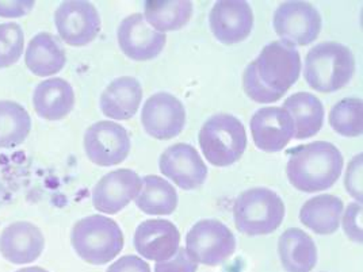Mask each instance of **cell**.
Returning a JSON list of instances; mask_svg holds the SVG:
<instances>
[{
	"label": "cell",
	"mask_w": 363,
	"mask_h": 272,
	"mask_svg": "<svg viewBox=\"0 0 363 272\" xmlns=\"http://www.w3.org/2000/svg\"><path fill=\"white\" fill-rule=\"evenodd\" d=\"M160 172L183 190H196L208 178V166L197 149L189 144L167 148L159 160Z\"/></svg>",
	"instance_id": "14"
},
{
	"label": "cell",
	"mask_w": 363,
	"mask_h": 272,
	"mask_svg": "<svg viewBox=\"0 0 363 272\" xmlns=\"http://www.w3.org/2000/svg\"><path fill=\"white\" fill-rule=\"evenodd\" d=\"M75 106L72 86L60 77L41 81L33 92V107L35 114L46 121H60Z\"/></svg>",
	"instance_id": "19"
},
{
	"label": "cell",
	"mask_w": 363,
	"mask_h": 272,
	"mask_svg": "<svg viewBox=\"0 0 363 272\" xmlns=\"http://www.w3.org/2000/svg\"><path fill=\"white\" fill-rule=\"evenodd\" d=\"M141 99L140 81L130 76H122L113 80L102 92L99 106L107 118L126 121L136 115Z\"/></svg>",
	"instance_id": "20"
},
{
	"label": "cell",
	"mask_w": 363,
	"mask_h": 272,
	"mask_svg": "<svg viewBox=\"0 0 363 272\" xmlns=\"http://www.w3.org/2000/svg\"><path fill=\"white\" fill-rule=\"evenodd\" d=\"M130 137L120 123L99 121L84 135V152L91 163L99 166L121 164L130 153Z\"/></svg>",
	"instance_id": "10"
},
{
	"label": "cell",
	"mask_w": 363,
	"mask_h": 272,
	"mask_svg": "<svg viewBox=\"0 0 363 272\" xmlns=\"http://www.w3.org/2000/svg\"><path fill=\"white\" fill-rule=\"evenodd\" d=\"M186 251L197 264L218 266L236 251L232 230L217 220H202L186 236Z\"/></svg>",
	"instance_id": "7"
},
{
	"label": "cell",
	"mask_w": 363,
	"mask_h": 272,
	"mask_svg": "<svg viewBox=\"0 0 363 272\" xmlns=\"http://www.w3.org/2000/svg\"><path fill=\"white\" fill-rule=\"evenodd\" d=\"M209 25L213 35L224 45L247 40L254 29V13L244 0H223L213 6Z\"/></svg>",
	"instance_id": "12"
},
{
	"label": "cell",
	"mask_w": 363,
	"mask_h": 272,
	"mask_svg": "<svg viewBox=\"0 0 363 272\" xmlns=\"http://www.w3.org/2000/svg\"><path fill=\"white\" fill-rule=\"evenodd\" d=\"M71 244L84 261L104 266L120 255L123 233L116 221L95 214L76 222L71 233Z\"/></svg>",
	"instance_id": "4"
},
{
	"label": "cell",
	"mask_w": 363,
	"mask_h": 272,
	"mask_svg": "<svg viewBox=\"0 0 363 272\" xmlns=\"http://www.w3.org/2000/svg\"><path fill=\"white\" fill-rule=\"evenodd\" d=\"M106 272H151V267L143 259L135 255H128L114 261Z\"/></svg>",
	"instance_id": "33"
},
{
	"label": "cell",
	"mask_w": 363,
	"mask_h": 272,
	"mask_svg": "<svg viewBox=\"0 0 363 272\" xmlns=\"http://www.w3.org/2000/svg\"><path fill=\"white\" fill-rule=\"evenodd\" d=\"M34 7V1H0V16L19 18L29 14Z\"/></svg>",
	"instance_id": "34"
},
{
	"label": "cell",
	"mask_w": 363,
	"mask_h": 272,
	"mask_svg": "<svg viewBox=\"0 0 363 272\" xmlns=\"http://www.w3.org/2000/svg\"><path fill=\"white\" fill-rule=\"evenodd\" d=\"M301 74L298 49L285 41L264 46L242 74V89L257 103H272L288 92Z\"/></svg>",
	"instance_id": "1"
},
{
	"label": "cell",
	"mask_w": 363,
	"mask_h": 272,
	"mask_svg": "<svg viewBox=\"0 0 363 272\" xmlns=\"http://www.w3.org/2000/svg\"><path fill=\"white\" fill-rule=\"evenodd\" d=\"M194 6L189 0L178 1H147L144 4V19L153 30L159 33L181 30L191 16Z\"/></svg>",
	"instance_id": "26"
},
{
	"label": "cell",
	"mask_w": 363,
	"mask_h": 272,
	"mask_svg": "<svg viewBox=\"0 0 363 272\" xmlns=\"http://www.w3.org/2000/svg\"><path fill=\"white\" fill-rule=\"evenodd\" d=\"M285 214L282 198L266 187L250 188L233 203L235 225L247 236H264L275 232L282 225Z\"/></svg>",
	"instance_id": "5"
},
{
	"label": "cell",
	"mask_w": 363,
	"mask_h": 272,
	"mask_svg": "<svg viewBox=\"0 0 363 272\" xmlns=\"http://www.w3.org/2000/svg\"><path fill=\"white\" fill-rule=\"evenodd\" d=\"M289 153V181L303 193L328 190L342 175L343 154L331 142L316 141L297 147Z\"/></svg>",
	"instance_id": "2"
},
{
	"label": "cell",
	"mask_w": 363,
	"mask_h": 272,
	"mask_svg": "<svg viewBox=\"0 0 363 272\" xmlns=\"http://www.w3.org/2000/svg\"><path fill=\"white\" fill-rule=\"evenodd\" d=\"M141 190V179L137 172L121 168L108 172L92 190V205L98 212L117 214L136 199Z\"/></svg>",
	"instance_id": "16"
},
{
	"label": "cell",
	"mask_w": 363,
	"mask_h": 272,
	"mask_svg": "<svg viewBox=\"0 0 363 272\" xmlns=\"http://www.w3.org/2000/svg\"><path fill=\"white\" fill-rule=\"evenodd\" d=\"M25 62L33 75L49 77L62 71L67 64V55L56 35L38 33L28 45Z\"/></svg>",
	"instance_id": "22"
},
{
	"label": "cell",
	"mask_w": 363,
	"mask_h": 272,
	"mask_svg": "<svg viewBox=\"0 0 363 272\" xmlns=\"http://www.w3.org/2000/svg\"><path fill=\"white\" fill-rule=\"evenodd\" d=\"M250 126L257 149L267 153L285 149L296 135L294 121L282 107H263L257 110Z\"/></svg>",
	"instance_id": "13"
},
{
	"label": "cell",
	"mask_w": 363,
	"mask_h": 272,
	"mask_svg": "<svg viewBox=\"0 0 363 272\" xmlns=\"http://www.w3.org/2000/svg\"><path fill=\"white\" fill-rule=\"evenodd\" d=\"M198 142L211 164L229 166L242 159L247 148V132L239 118L216 114L203 123Z\"/></svg>",
	"instance_id": "6"
},
{
	"label": "cell",
	"mask_w": 363,
	"mask_h": 272,
	"mask_svg": "<svg viewBox=\"0 0 363 272\" xmlns=\"http://www.w3.org/2000/svg\"><path fill=\"white\" fill-rule=\"evenodd\" d=\"M25 34L18 23L0 25V69L16 64L22 57Z\"/></svg>",
	"instance_id": "29"
},
{
	"label": "cell",
	"mask_w": 363,
	"mask_h": 272,
	"mask_svg": "<svg viewBox=\"0 0 363 272\" xmlns=\"http://www.w3.org/2000/svg\"><path fill=\"white\" fill-rule=\"evenodd\" d=\"M291 115L297 140L316 136L324 123V106L318 96L311 92H297L289 96L284 106Z\"/></svg>",
	"instance_id": "24"
},
{
	"label": "cell",
	"mask_w": 363,
	"mask_h": 272,
	"mask_svg": "<svg viewBox=\"0 0 363 272\" xmlns=\"http://www.w3.org/2000/svg\"><path fill=\"white\" fill-rule=\"evenodd\" d=\"M136 206L148 215H169L178 208V193L166 179L148 175L141 181Z\"/></svg>",
	"instance_id": "25"
},
{
	"label": "cell",
	"mask_w": 363,
	"mask_h": 272,
	"mask_svg": "<svg viewBox=\"0 0 363 272\" xmlns=\"http://www.w3.org/2000/svg\"><path fill=\"white\" fill-rule=\"evenodd\" d=\"M137 252L152 261H166L179 249L181 233L167 220H147L137 227L133 237Z\"/></svg>",
	"instance_id": "17"
},
{
	"label": "cell",
	"mask_w": 363,
	"mask_h": 272,
	"mask_svg": "<svg viewBox=\"0 0 363 272\" xmlns=\"http://www.w3.org/2000/svg\"><path fill=\"white\" fill-rule=\"evenodd\" d=\"M117 41L125 56L135 61L156 59L164 49L167 35L153 30L143 14L126 16L117 30Z\"/></svg>",
	"instance_id": "15"
},
{
	"label": "cell",
	"mask_w": 363,
	"mask_h": 272,
	"mask_svg": "<svg viewBox=\"0 0 363 272\" xmlns=\"http://www.w3.org/2000/svg\"><path fill=\"white\" fill-rule=\"evenodd\" d=\"M340 221L343 222V229L348 239L361 244L363 242L362 203H350Z\"/></svg>",
	"instance_id": "30"
},
{
	"label": "cell",
	"mask_w": 363,
	"mask_h": 272,
	"mask_svg": "<svg viewBox=\"0 0 363 272\" xmlns=\"http://www.w3.org/2000/svg\"><path fill=\"white\" fill-rule=\"evenodd\" d=\"M362 168H363V154L359 153L357 154L347 166L346 178H345V184L348 194L354 199L358 200V203H362Z\"/></svg>",
	"instance_id": "31"
},
{
	"label": "cell",
	"mask_w": 363,
	"mask_h": 272,
	"mask_svg": "<svg viewBox=\"0 0 363 272\" xmlns=\"http://www.w3.org/2000/svg\"><path fill=\"white\" fill-rule=\"evenodd\" d=\"M355 72L352 52L339 42H320L305 59L303 77L318 92L330 94L346 87Z\"/></svg>",
	"instance_id": "3"
},
{
	"label": "cell",
	"mask_w": 363,
	"mask_h": 272,
	"mask_svg": "<svg viewBox=\"0 0 363 272\" xmlns=\"http://www.w3.org/2000/svg\"><path fill=\"white\" fill-rule=\"evenodd\" d=\"M31 118L16 102L0 101V148H16L30 133Z\"/></svg>",
	"instance_id": "27"
},
{
	"label": "cell",
	"mask_w": 363,
	"mask_h": 272,
	"mask_svg": "<svg viewBox=\"0 0 363 272\" xmlns=\"http://www.w3.org/2000/svg\"><path fill=\"white\" fill-rule=\"evenodd\" d=\"M55 23L61 40L71 46L91 44L101 33L102 22L96 7L90 1H64L55 13Z\"/></svg>",
	"instance_id": "9"
},
{
	"label": "cell",
	"mask_w": 363,
	"mask_h": 272,
	"mask_svg": "<svg viewBox=\"0 0 363 272\" xmlns=\"http://www.w3.org/2000/svg\"><path fill=\"white\" fill-rule=\"evenodd\" d=\"M328 120H330L331 128L340 136H362V99L361 98L342 99L331 108Z\"/></svg>",
	"instance_id": "28"
},
{
	"label": "cell",
	"mask_w": 363,
	"mask_h": 272,
	"mask_svg": "<svg viewBox=\"0 0 363 272\" xmlns=\"http://www.w3.org/2000/svg\"><path fill=\"white\" fill-rule=\"evenodd\" d=\"M345 205L340 198L323 194L306 200L300 210V221L312 232L325 236L333 234L340 225Z\"/></svg>",
	"instance_id": "23"
},
{
	"label": "cell",
	"mask_w": 363,
	"mask_h": 272,
	"mask_svg": "<svg viewBox=\"0 0 363 272\" xmlns=\"http://www.w3.org/2000/svg\"><path fill=\"white\" fill-rule=\"evenodd\" d=\"M45 237L40 227L30 222H14L0 234V254L13 264H28L41 256Z\"/></svg>",
	"instance_id": "18"
},
{
	"label": "cell",
	"mask_w": 363,
	"mask_h": 272,
	"mask_svg": "<svg viewBox=\"0 0 363 272\" xmlns=\"http://www.w3.org/2000/svg\"><path fill=\"white\" fill-rule=\"evenodd\" d=\"M16 272H49L41 268V267H28V268H22V270H18Z\"/></svg>",
	"instance_id": "35"
},
{
	"label": "cell",
	"mask_w": 363,
	"mask_h": 272,
	"mask_svg": "<svg viewBox=\"0 0 363 272\" xmlns=\"http://www.w3.org/2000/svg\"><path fill=\"white\" fill-rule=\"evenodd\" d=\"M278 254L286 272H311L318 264V248L313 239L298 227H290L278 242Z\"/></svg>",
	"instance_id": "21"
},
{
	"label": "cell",
	"mask_w": 363,
	"mask_h": 272,
	"mask_svg": "<svg viewBox=\"0 0 363 272\" xmlns=\"http://www.w3.org/2000/svg\"><path fill=\"white\" fill-rule=\"evenodd\" d=\"M141 125L156 140L179 136L186 125V110L181 101L168 92L153 94L141 110Z\"/></svg>",
	"instance_id": "11"
},
{
	"label": "cell",
	"mask_w": 363,
	"mask_h": 272,
	"mask_svg": "<svg viewBox=\"0 0 363 272\" xmlns=\"http://www.w3.org/2000/svg\"><path fill=\"white\" fill-rule=\"evenodd\" d=\"M197 263L181 246L171 259L166 261H159L155 266V272H197Z\"/></svg>",
	"instance_id": "32"
},
{
	"label": "cell",
	"mask_w": 363,
	"mask_h": 272,
	"mask_svg": "<svg viewBox=\"0 0 363 272\" xmlns=\"http://www.w3.org/2000/svg\"><path fill=\"white\" fill-rule=\"evenodd\" d=\"M272 25L281 41L306 46L318 40L323 19L318 8L311 3L285 1L277 8Z\"/></svg>",
	"instance_id": "8"
}]
</instances>
